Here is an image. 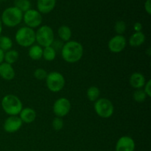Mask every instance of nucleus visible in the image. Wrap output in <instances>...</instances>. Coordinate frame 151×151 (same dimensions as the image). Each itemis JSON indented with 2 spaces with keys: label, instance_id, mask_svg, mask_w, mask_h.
<instances>
[{
  "label": "nucleus",
  "instance_id": "obj_17",
  "mask_svg": "<svg viewBox=\"0 0 151 151\" xmlns=\"http://www.w3.org/2000/svg\"><path fill=\"white\" fill-rule=\"evenodd\" d=\"M145 41V35L142 32H134L129 38V44L132 47H139Z\"/></svg>",
  "mask_w": 151,
  "mask_h": 151
},
{
  "label": "nucleus",
  "instance_id": "obj_25",
  "mask_svg": "<svg viewBox=\"0 0 151 151\" xmlns=\"http://www.w3.org/2000/svg\"><path fill=\"white\" fill-rule=\"evenodd\" d=\"M147 96L146 95L145 92L144 91V90L140 88V89H137L134 92L133 94V97H134V100H135L137 103H142L145 100H146Z\"/></svg>",
  "mask_w": 151,
  "mask_h": 151
},
{
  "label": "nucleus",
  "instance_id": "obj_21",
  "mask_svg": "<svg viewBox=\"0 0 151 151\" xmlns=\"http://www.w3.org/2000/svg\"><path fill=\"white\" fill-rule=\"evenodd\" d=\"M56 50L52 46L44 47L43 49V56L42 57L47 61H52L56 58Z\"/></svg>",
  "mask_w": 151,
  "mask_h": 151
},
{
  "label": "nucleus",
  "instance_id": "obj_19",
  "mask_svg": "<svg viewBox=\"0 0 151 151\" xmlns=\"http://www.w3.org/2000/svg\"><path fill=\"white\" fill-rule=\"evenodd\" d=\"M72 30H71L70 27L66 25H63V26L60 27L58 30V34L59 38H60L62 41H70V38L72 37Z\"/></svg>",
  "mask_w": 151,
  "mask_h": 151
},
{
  "label": "nucleus",
  "instance_id": "obj_22",
  "mask_svg": "<svg viewBox=\"0 0 151 151\" xmlns=\"http://www.w3.org/2000/svg\"><path fill=\"white\" fill-rule=\"evenodd\" d=\"M12 47H13V41L11 38L6 35H0V49L3 52L10 50Z\"/></svg>",
  "mask_w": 151,
  "mask_h": 151
},
{
  "label": "nucleus",
  "instance_id": "obj_4",
  "mask_svg": "<svg viewBox=\"0 0 151 151\" xmlns=\"http://www.w3.org/2000/svg\"><path fill=\"white\" fill-rule=\"evenodd\" d=\"M16 43L23 47H29L35 41V32L28 27H23L19 29L15 35Z\"/></svg>",
  "mask_w": 151,
  "mask_h": 151
},
{
  "label": "nucleus",
  "instance_id": "obj_24",
  "mask_svg": "<svg viewBox=\"0 0 151 151\" xmlns=\"http://www.w3.org/2000/svg\"><path fill=\"white\" fill-rule=\"evenodd\" d=\"M14 7L19 9V10L23 13V12L27 11L30 9L31 3L29 0H15L14 1Z\"/></svg>",
  "mask_w": 151,
  "mask_h": 151
},
{
  "label": "nucleus",
  "instance_id": "obj_20",
  "mask_svg": "<svg viewBox=\"0 0 151 151\" xmlns=\"http://www.w3.org/2000/svg\"><path fill=\"white\" fill-rule=\"evenodd\" d=\"M19 54L18 52V51L14 50H10L4 53V60H5V63L12 65L17 61L18 59H19Z\"/></svg>",
  "mask_w": 151,
  "mask_h": 151
},
{
  "label": "nucleus",
  "instance_id": "obj_29",
  "mask_svg": "<svg viewBox=\"0 0 151 151\" xmlns=\"http://www.w3.org/2000/svg\"><path fill=\"white\" fill-rule=\"evenodd\" d=\"M144 87L145 88L143 90H144V91L145 92L146 95H147L148 97H151V81L150 80H149L147 82L145 83Z\"/></svg>",
  "mask_w": 151,
  "mask_h": 151
},
{
  "label": "nucleus",
  "instance_id": "obj_10",
  "mask_svg": "<svg viewBox=\"0 0 151 151\" xmlns=\"http://www.w3.org/2000/svg\"><path fill=\"white\" fill-rule=\"evenodd\" d=\"M127 44L126 38L121 35H116L110 39L108 44L109 50L113 53L121 52Z\"/></svg>",
  "mask_w": 151,
  "mask_h": 151
},
{
  "label": "nucleus",
  "instance_id": "obj_31",
  "mask_svg": "<svg viewBox=\"0 0 151 151\" xmlns=\"http://www.w3.org/2000/svg\"><path fill=\"white\" fill-rule=\"evenodd\" d=\"M134 29L135 30V32H142V24L140 22H136L134 25Z\"/></svg>",
  "mask_w": 151,
  "mask_h": 151
},
{
  "label": "nucleus",
  "instance_id": "obj_35",
  "mask_svg": "<svg viewBox=\"0 0 151 151\" xmlns=\"http://www.w3.org/2000/svg\"><path fill=\"white\" fill-rule=\"evenodd\" d=\"M0 3H1V1H0Z\"/></svg>",
  "mask_w": 151,
  "mask_h": 151
},
{
  "label": "nucleus",
  "instance_id": "obj_12",
  "mask_svg": "<svg viewBox=\"0 0 151 151\" xmlns=\"http://www.w3.org/2000/svg\"><path fill=\"white\" fill-rule=\"evenodd\" d=\"M135 142L131 137L123 136L118 139L115 147L116 151H134Z\"/></svg>",
  "mask_w": 151,
  "mask_h": 151
},
{
  "label": "nucleus",
  "instance_id": "obj_34",
  "mask_svg": "<svg viewBox=\"0 0 151 151\" xmlns=\"http://www.w3.org/2000/svg\"><path fill=\"white\" fill-rule=\"evenodd\" d=\"M0 1H7V0H0Z\"/></svg>",
  "mask_w": 151,
  "mask_h": 151
},
{
  "label": "nucleus",
  "instance_id": "obj_2",
  "mask_svg": "<svg viewBox=\"0 0 151 151\" xmlns=\"http://www.w3.org/2000/svg\"><path fill=\"white\" fill-rule=\"evenodd\" d=\"M1 107L10 116H17L23 109L22 101L14 94H7L1 100Z\"/></svg>",
  "mask_w": 151,
  "mask_h": 151
},
{
  "label": "nucleus",
  "instance_id": "obj_14",
  "mask_svg": "<svg viewBox=\"0 0 151 151\" xmlns=\"http://www.w3.org/2000/svg\"><path fill=\"white\" fill-rule=\"evenodd\" d=\"M56 4V0H38L37 8L40 13H47L52 11Z\"/></svg>",
  "mask_w": 151,
  "mask_h": 151
},
{
  "label": "nucleus",
  "instance_id": "obj_11",
  "mask_svg": "<svg viewBox=\"0 0 151 151\" xmlns=\"http://www.w3.org/2000/svg\"><path fill=\"white\" fill-rule=\"evenodd\" d=\"M22 121L17 116H10L5 119L3 125L4 131L7 133H15L19 131L22 126Z\"/></svg>",
  "mask_w": 151,
  "mask_h": 151
},
{
  "label": "nucleus",
  "instance_id": "obj_15",
  "mask_svg": "<svg viewBox=\"0 0 151 151\" xmlns=\"http://www.w3.org/2000/svg\"><path fill=\"white\" fill-rule=\"evenodd\" d=\"M129 83L130 85L133 88H136V89H140V88H142L144 87L146 83V80L144 75L142 73L134 72L130 77Z\"/></svg>",
  "mask_w": 151,
  "mask_h": 151
},
{
  "label": "nucleus",
  "instance_id": "obj_16",
  "mask_svg": "<svg viewBox=\"0 0 151 151\" xmlns=\"http://www.w3.org/2000/svg\"><path fill=\"white\" fill-rule=\"evenodd\" d=\"M19 118L22 121V122L27 124L32 123L36 118V112L31 108L22 109V110L19 113Z\"/></svg>",
  "mask_w": 151,
  "mask_h": 151
},
{
  "label": "nucleus",
  "instance_id": "obj_32",
  "mask_svg": "<svg viewBox=\"0 0 151 151\" xmlns=\"http://www.w3.org/2000/svg\"><path fill=\"white\" fill-rule=\"evenodd\" d=\"M4 52L0 49V63H2L4 61Z\"/></svg>",
  "mask_w": 151,
  "mask_h": 151
},
{
  "label": "nucleus",
  "instance_id": "obj_27",
  "mask_svg": "<svg viewBox=\"0 0 151 151\" xmlns=\"http://www.w3.org/2000/svg\"><path fill=\"white\" fill-rule=\"evenodd\" d=\"M33 75H34V77H35L37 80L42 81V80L46 79V78H47V72L44 69H42V68H38V69H35Z\"/></svg>",
  "mask_w": 151,
  "mask_h": 151
},
{
  "label": "nucleus",
  "instance_id": "obj_5",
  "mask_svg": "<svg viewBox=\"0 0 151 151\" xmlns=\"http://www.w3.org/2000/svg\"><path fill=\"white\" fill-rule=\"evenodd\" d=\"M55 40L53 29L48 25L40 27L35 32V41L41 47H47L52 45Z\"/></svg>",
  "mask_w": 151,
  "mask_h": 151
},
{
  "label": "nucleus",
  "instance_id": "obj_33",
  "mask_svg": "<svg viewBox=\"0 0 151 151\" xmlns=\"http://www.w3.org/2000/svg\"><path fill=\"white\" fill-rule=\"evenodd\" d=\"M1 32H2V22H1V18H0V35H1Z\"/></svg>",
  "mask_w": 151,
  "mask_h": 151
},
{
  "label": "nucleus",
  "instance_id": "obj_28",
  "mask_svg": "<svg viewBox=\"0 0 151 151\" xmlns=\"http://www.w3.org/2000/svg\"><path fill=\"white\" fill-rule=\"evenodd\" d=\"M52 128L55 131H60V130L63 128V119L60 117H56L54 118V119L52 120Z\"/></svg>",
  "mask_w": 151,
  "mask_h": 151
},
{
  "label": "nucleus",
  "instance_id": "obj_3",
  "mask_svg": "<svg viewBox=\"0 0 151 151\" xmlns=\"http://www.w3.org/2000/svg\"><path fill=\"white\" fill-rule=\"evenodd\" d=\"M1 20L2 24L8 27H14L23 20V13L16 7H8L3 11Z\"/></svg>",
  "mask_w": 151,
  "mask_h": 151
},
{
  "label": "nucleus",
  "instance_id": "obj_1",
  "mask_svg": "<svg viewBox=\"0 0 151 151\" xmlns=\"http://www.w3.org/2000/svg\"><path fill=\"white\" fill-rule=\"evenodd\" d=\"M83 55L82 44L76 41H69L61 48V56L63 60L69 63L78 62Z\"/></svg>",
  "mask_w": 151,
  "mask_h": 151
},
{
  "label": "nucleus",
  "instance_id": "obj_6",
  "mask_svg": "<svg viewBox=\"0 0 151 151\" xmlns=\"http://www.w3.org/2000/svg\"><path fill=\"white\" fill-rule=\"evenodd\" d=\"M94 111L100 117L108 119L113 115L114 107L109 99L100 98L94 103Z\"/></svg>",
  "mask_w": 151,
  "mask_h": 151
},
{
  "label": "nucleus",
  "instance_id": "obj_18",
  "mask_svg": "<svg viewBox=\"0 0 151 151\" xmlns=\"http://www.w3.org/2000/svg\"><path fill=\"white\" fill-rule=\"evenodd\" d=\"M28 55H29V57L32 60H40L43 56L42 47L39 45H32L31 47H29Z\"/></svg>",
  "mask_w": 151,
  "mask_h": 151
},
{
  "label": "nucleus",
  "instance_id": "obj_30",
  "mask_svg": "<svg viewBox=\"0 0 151 151\" xmlns=\"http://www.w3.org/2000/svg\"><path fill=\"white\" fill-rule=\"evenodd\" d=\"M145 9L147 14H151V0H147L145 1Z\"/></svg>",
  "mask_w": 151,
  "mask_h": 151
},
{
  "label": "nucleus",
  "instance_id": "obj_7",
  "mask_svg": "<svg viewBox=\"0 0 151 151\" xmlns=\"http://www.w3.org/2000/svg\"><path fill=\"white\" fill-rule=\"evenodd\" d=\"M45 80L47 88L52 92H58L61 91L65 86V78L60 72H50L47 74Z\"/></svg>",
  "mask_w": 151,
  "mask_h": 151
},
{
  "label": "nucleus",
  "instance_id": "obj_9",
  "mask_svg": "<svg viewBox=\"0 0 151 151\" xmlns=\"http://www.w3.org/2000/svg\"><path fill=\"white\" fill-rule=\"evenodd\" d=\"M71 103L66 97H60L53 105V112L58 117H63L69 113Z\"/></svg>",
  "mask_w": 151,
  "mask_h": 151
},
{
  "label": "nucleus",
  "instance_id": "obj_26",
  "mask_svg": "<svg viewBox=\"0 0 151 151\" xmlns=\"http://www.w3.org/2000/svg\"><path fill=\"white\" fill-rule=\"evenodd\" d=\"M127 28L126 23L124 21H117L114 25V30L117 33V35H122V34L125 32Z\"/></svg>",
  "mask_w": 151,
  "mask_h": 151
},
{
  "label": "nucleus",
  "instance_id": "obj_8",
  "mask_svg": "<svg viewBox=\"0 0 151 151\" xmlns=\"http://www.w3.org/2000/svg\"><path fill=\"white\" fill-rule=\"evenodd\" d=\"M23 20L27 27L33 29L41 24L42 16L38 10L29 9L23 15Z\"/></svg>",
  "mask_w": 151,
  "mask_h": 151
},
{
  "label": "nucleus",
  "instance_id": "obj_23",
  "mask_svg": "<svg viewBox=\"0 0 151 151\" xmlns=\"http://www.w3.org/2000/svg\"><path fill=\"white\" fill-rule=\"evenodd\" d=\"M100 91L97 86H90L86 91V95L91 102H95L99 99Z\"/></svg>",
  "mask_w": 151,
  "mask_h": 151
},
{
  "label": "nucleus",
  "instance_id": "obj_13",
  "mask_svg": "<svg viewBox=\"0 0 151 151\" xmlns=\"http://www.w3.org/2000/svg\"><path fill=\"white\" fill-rule=\"evenodd\" d=\"M16 76V72L13 66L2 62L0 63V77L6 81H11Z\"/></svg>",
  "mask_w": 151,
  "mask_h": 151
}]
</instances>
